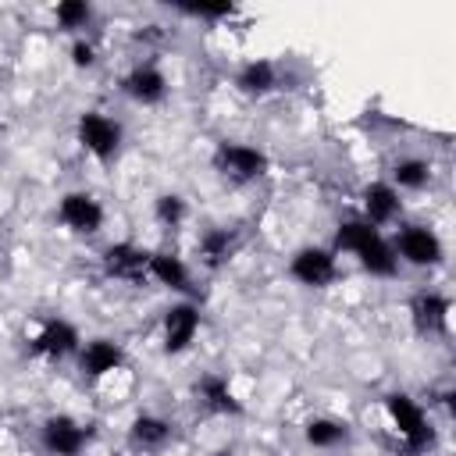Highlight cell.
<instances>
[{
    "instance_id": "26",
    "label": "cell",
    "mask_w": 456,
    "mask_h": 456,
    "mask_svg": "<svg viewBox=\"0 0 456 456\" xmlns=\"http://www.w3.org/2000/svg\"><path fill=\"white\" fill-rule=\"evenodd\" d=\"M71 64H75V68H93V64H96V46H93L89 39H75V46H71Z\"/></svg>"
},
{
    "instance_id": "22",
    "label": "cell",
    "mask_w": 456,
    "mask_h": 456,
    "mask_svg": "<svg viewBox=\"0 0 456 456\" xmlns=\"http://www.w3.org/2000/svg\"><path fill=\"white\" fill-rule=\"evenodd\" d=\"M303 435H306V442H310L314 449H331V445L346 442V424H338V420H331V417H314Z\"/></svg>"
},
{
    "instance_id": "1",
    "label": "cell",
    "mask_w": 456,
    "mask_h": 456,
    "mask_svg": "<svg viewBox=\"0 0 456 456\" xmlns=\"http://www.w3.org/2000/svg\"><path fill=\"white\" fill-rule=\"evenodd\" d=\"M335 249L353 253L363 271L381 274V278L395 274V267H399L395 249H392V246L381 239V232H378L374 224H367V221H342L338 232H335Z\"/></svg>"
},
{
    "instance_id": "17",
    "label": "cell",
    "mask_w": 456,
    "mask_h": 456,
    "mask_svg": "<svg viewBox=\"0 0 456 456\" xmlns=\"http://www.w3.org/2000/svg\"><path fill=\"white\" fill-rule=\"evenodd\" d=\"M399 192H395V185H388V182H370L367 189H363V217H367V224H388L395 214H399Z\"/></svg>"
},
{
    "instance_id": "8",
    "label": "cell",
    "mask_w": 456,
    "mask_h": 456,
    "mask_svg": "<svg viewBox=\"0 0 456 456\" xmlns=\"http://www.w3.org/2000/svg\"><path fill=\"white\" fill-rule=\"evenodd\" d=\"M392 249H395V256H403L406 264H417V267H435L442 260V242L424 224H406L395 235V246Z\"/></svg>"
},
{
    "instance_id": "16",
    "label": "cell",
    "mask_w": 456,
    "mask_h": 456,
    "mask_svg": "<svg viewBox=\"0 0 456 456\" xmlns=\"http://www.w3.org/2000/svg\"><path fill=\"white\" fill-rule=\"evenodd\" d=\"M235 249H239V235H235L232 228H207V232L200 235V246H196L200 264L210 267V271L224 267V264L235 256Z\"/></svg>"
},
{
    "instance_id": "9",
    "label": "cell",
    "mask_w": 456,
    "mask_h": 456,
    "mask_svg": "<svg viewBox=\"0 0 456 456\" xmlns=\"http://www.w3.org/2000/svg\"><path fill=\"white\" fill-rule=\"evenodd\" d=\"M89 442V428L78 424L75 417H50L43 424V445L50 456H78Z\"/></svg>"
},
{
    "instance_id": "10",
    "label": "cell",
    "mask_w": 456,
    "mask_h": 456,
    "mask_svg": "<svg viewBox=\"0 0 456 456\" xmlns=\"http://www.w3.org/2000/svg\"><path fill=\"white\" fill-rule=\"evenodd\" d=\"M146 264H150V253L139 249V246H132V242H114V246L103 249V271H107V278L139 285L142 278H150L146 274Z\"/></svg>"
},
{
    "instance_id": "7",
    "label": "cell",
    "mask_w": 456,
    "mask_h": 456,
    "mask_svg": "<svg viewBox=\"0 0 456 456\" xmlns=\"http://www.w3.org/2000/svg\"><path fill=\"white\" fill-rule=\"evenodd\" d=\"M57 217L75 235H96L103 228V207L93 192H64L57 203Z\"/></svg>"
},
{
    "instance_id": "21",
    "label": "cell",
    "mask_w": 456,
    "mask_h": 456,
    "mask_svg": "<svg viewBox=\"0 0 456 456\" xmlns=\"http://www.w3.org/2000/svg\"><path fill=\"white\" fill-rule=\"evenodd\" d=\"M392 178L399 189H424L431 182V164L420 160V157H406V160H395L392 167Z\"/></svg>"
},
{
    "instance_id": "12",
    "label": "cell",
    "mask_w": 456,
    "mask_h": 456,
    "mask_svg": "<svg viewBox=\"0 0 456 456\" xmlns=\"http://www.w3.org/2000/svg\"><path fill=\"white\" fill-rule=\"evenodd\" d=\"M121 89H125V96H132L135 103H160L164 96H167V78H164V71L157 68V64H135L125 78H121Z\"/></svg>"
},
{
    "instance_id": "14",
    "label": "cell",
    "mask_w": 456,
    "mask_h": 456,
    "mask_svg": "<svg viewBox=\"0 0 456 456\" xmlns=\"http://www.w3.org/2000/svg\"><path fill=\"white\" fill-rule=\"evenodd\" d=\"M410 314H413V324H417L420 335L445 331V324H449V299L442 292H417L413 303H410Z\"/></svg>"
},
{
    "instance_id": "2",
    "label": "cell",
    "mask_w": 456,
    "mask_h": 456,
    "mask_svg": "<svg viewBox=\"0 0 456 456\" xmlns=\"http://www.w3.org/2000/svg\"><path fill=\"white\" fill-rule=\"evenodd\" d=\"M385 410H388V420H392V428L399 431L406 452H420V449L431 445L428 417H424V410H420L406 392H392V395L385 399Z\"/></svg>"
},
{
    "instance_id": "6",
    "label": "cell",
    "mask_w": 456,
    "mask_h": 456,
    "mask_svg": "<svg viewBox=\"0 0 456 456\" xmlns=\"http://www.w3.org/2000/svg\"><path fill=\"white\" fill-rule=\"evenodd\" d=\"M78 346H82L78 328H75L71 321H64V317H50V321H43L39 331L32 335L28 353H32V356H43V360H64V356H71Z\"/></svg>"
},
{
    "instance_id": "18",
    "label": "cell",
    "mask_w": 456,
    "mask_h": 456,
    "mask_svg": "<svg viewBox=\"0 0 456 456\" xmlns=\"http://www.w3.org/2000/svg\"><path fill=\"white\" fill-rule=\"evenodd\" d=\"M146 274H150L153 281H160V285L175 289V292H185V289H189V267L182 264V256H175V253H167V249L150 253Z\"/></svg>"
},
{
    "instance_id": "11",
    "label": "cell",
    "mask_w": 456,
    "mask_h": 456,
    "mask_svg": "<svg viewBox=\"0 0 456 456\" xmlns=\"http://www.w3.org/2000/svg\"><path fill=\"white\" fill-rule=\"evenodd\" d=\"M200 331V310L192 303H175L164 314V353H185Z\"/></svg>"
},
{
    "instance_id": "5",
    "label": "cell",
    "mask_w": 456,
    "mask_h": 456,
    "mask_svg": "<svg viewBox=\"0 0 456 456\" xmlns=\"http://www.w3.org/2000/svg\"><path fill=\"white\" fill-rule=\"evenodd\" d=\"M289 274L306 285V289H328L335 278H338V264H335V249H324V246H303L292 264H289Z\"/></svg>"
},
{
    "instance_id": "20",
    "label": "cell",
    "mask_w": 456,
    "mask_h": 456,
    "mask_svg": "<svg viewBox=\"0 0 456 456\" xmlns=\"http://www.w3.org/2000/svg\"><path fill=\"white\" fill-rule=\"evenodd\" d=\"M128 435H132V442H135L139 449L153 452V449H164V445H167V438H171V424H167L164 417L142 413V417H135V420H132Z\"/></svg>"
},
{
    "instance_id": "13",
    "label": "cell",
    "mask_w": 456,
    "mask_h": 456,
    "mask_svg": "<svg viewBox=\"0 0 456 456\" xmlns=\"http://www.w3.org/2000/svg\"><path fill=\"white\" fill-rule=\"evenodd\" d=\"M121 363H125V349H121L118 342H110V338H89V342L82 346V353H78V367H82V374L93 378V381L114 374Z\"/></svg>"
},
{
    "instance_id": "19",
    "label": "cell",
    "mask_w": 456,
    "mask_h": 456,
    "mask_svg": "<svg viewBox=\"0 0 456 456\" xmlns=\"http://www.w3.org/2000/svg\"><path fill=\"white\" fill-rule=\"evenodd\" d=\"M235 86L246 96H267L271 89H278V68L271 61H249V64L239 68Z\"/></svg>"
},
{
    "instance_id": "25",
    "label": "cell",
    "mask_w": 456,
    "mask_h": 456,
    "mask_svg": "<svg viewBox=\"0 0 456 456\" xmlns=\"http://www.w3.org/2000/svg\"><path fill=\"white\" fill-rule=\"evenodd\" d=\"M178 11H182V14H189V18H207V21L235 14V7H232V4H178Z\"/></svg>"
},
{
    "instance_id": "4",
    "label": "cell",
    "mask_w": 456,
    "mask_h": 456,
    "mask_svg": "<svg viewBox=\"0 0 456 456\" xmlns=\"http://www.w3.org/2000/svg\"><path fill=\"white\" fill-rule=\"evenodd\" d=\"M78 142L86 153H93L96 160H110L121 146V125L100 110H86L78 118Z\"/></svg>"
},
{
    "instance_id": "3",
    "label": "cell",
    "mask_w": 456,
    "mask_h": 456,
    "mask_svg": "<svg viewBox=\"0 0 456 456\" xmlns=\"http://www.w3.org/2000/svg\"><path fill=\"white\" fill-rule=\"evenodd\" d=\"M214 171L221 178H228V182H253V178H260L267 171V153H260L256 146L224 139L214 150Z\"/></svg>"
},
{
    "instance_id": "24",
    "label": "cell",
    "mask_w": 456,
    "mask_h": 456,
    "mask_svg": "<svg viewBox=\"0 0 456 456\" xmlns=\"http://www.w3.org/2000/svg\"><path fill=\"white\" fill-rule=\"evenodd\" d=\"M53 14H57V25L61 28H82L93 18V7L86 0H64V4H57Z\"/></svg>"
},
{
    "instance_id": "15",
    "label": "cell",
    "mask_w": 456,
    "mask_h": 456,
    "mask_svg": "<svg viewBox=\"0 0 456 456\" xmlns=\"http://www.w3.org/2000/svg\"><path fill=\"white\" fill-rule=\"evenodd\" d=\"M196 399H200L210 413H224V417H239V413H242L239 395L232 392V385H228L221 374H203V378L196 381Z\"/></svg>"
},
{
    "instance_id": "23",
    "label": "cell",
    "mask_w": 456,
    "mask_h": 456,
    "mask_svg": "<svg viewBox=\"0 0 456 456\" xmlns=\"http://www.w3.org/2000/svg\"><path fill=\"white\" fill-rule=\"evenodd\" d=\"M153 214H157V221H160L164 228H178V224L185 221L189 207H185V200H182L178 192H164V196H157Z\"/></svg>"
}]
</instances>
